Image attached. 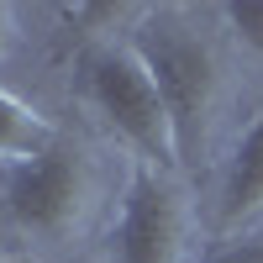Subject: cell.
<instances>
[{
	"instance_id": "obj_1",
	"label": "cell",
	"mask_w": 263,
	"mask_h": 263,
	"mask_svg": "<svg viewBox=\"0 0 263 263\" xmlns=\"http://www.w3.org/2000/svg\"><path fill=\"white\" fill-rule=\"evenodd\" d=\"M132 48L158 79V95L168 105L179 168H205L216 153V132L227 116V58L221 48L195 27L190 11H147L132 32Z\"/></svg>"
},
{
	"instance_id": "obj_2",
	"label": "cell",
	"mask_w": 263,
	"mask_h": 263,
	"mask_svg": "<svg viewBox=\"0 0 263 263\" xmlns=\"http://www.w3.org/2000/svg\"><path fill=\"white\" fill-rule=\"evenodd\" d=\"M79 79L90 105L105 116V126L137 153V163L179 174V147H174L168 105L158 95V79L142 63L132 42H90L79 53Z\"/></svg>"
},
{
	"instance_id": "obj_3",
	"label": "cell",
	"mask_w": 263,
	"mask_h": 263,
	"mask_svg": "<svg viewBox=\"0 0 263 263\" xmlns=\"http://www.w3.org/2000/svg\"><path fill=\"white\" fill-rule=\"evenodd\" d=\"M0 205L37 242L74 237L84 227V216H90V205H95V163H90V153L79 142H53L42 158L6 168Z\"/></svg>"
},
{
	"instance_id": "obj_4",
	"label": "cell",
	"mask_w": 263,
	"mask_h": 263,
	"mask_svg": "<svg viewBox=\"0 0 263 263\" xmlns=\"http://www.w3.org/2000/svg\"><path fill=\"white\" fill-rule=\"evenodd\" d=\"M190 242H195V211L184 184L168 168L137 163L111 237V263H190Z\"/></svg>"
},
{
	"instance_id": "obj_5",
	"label": "cell",
	"mask_w": 263,
	"mask_h": 263,
	"mask_svg": "<svg viewBox=\"0 0 263 263\" xmlns=\"http://www.w3.org/2000/svg\"><path fill=\"white\" fill-rule=\"evenodd\" d=\"M263 216V111L253 116V126L237 137L227 174H221V205H216V227L237 232Z\"/></svg>"
},
{
	"instance_id": "obj_6",
	"label": "cell",
	"mask_w": 263,
	"mask_h": 263,
	"mask_svg": "<svg viewBox=\"0 0 263 263\" xmlns=\"http://www.w3.org/2000/svg\"><path fill=\"white\" fill-rule=\"evenodd\" d=\"M53 142H58L53 121L42 116V111H32L27 100H16L6 84H0V158L16 168V163L42 158V153H48Z\"/></svg>"
},
{
	"instance_id": "obj_7",
	"label": "cell",
	"mask_w": 263,
	"mask_h": 263,
	"mask_svg": "<svg viewBox=\"0 0 263 263\" xmlns=\"http://www.w3.org/2000/svg\"><path fill=\"white\" fill-rule=\"evenodd\" d=\"M227 21H232V32L248 42V48L263 53V0H248V6H227Z\"/></svg>"
},
{
	"instance_id": "obj_8",
	"label": "cell",
	"mask_w": 263,
	"mask_h": 263,
	"mask_svg": "<svg viewBox=\"0 0 263 263\" xmlns=\"http://www.w3.org/2000/svg\"><path fill=\"white\" fill-rule=\"evenodd\" d=\"M205 263H263V232H242L227 248H216Z\"/></svg>"
},
{
	"instance_id": "obj_9",
	"label": "cell",
	"mask_w": 263,
	"mask_h": 263,
	"mask_svg": "<svg viewBox=\"0 0 263 263\" xmlns=\"http://www.w3.org/2000/svg\"><path fill=\"white\" fill-rule=\"evenodd\" d=\"M11 37H16V11H11V6H0V53L11 48Z\"/></svg>"
},
{
	"instance_id": "obj_10",
	"label": "cell",
	"mask_w": 263,
	"mask_h": 263,
	"mask_svg": "<svg viewBox=\"0 0 263 263\" xmlns=\"http://www.w3.org/2000/svg\"><path fill=\"white\" fill-rule=\"evenodd\" d=\"M0 263H16V258H0Z\"/></svg>"
}]
</instances>
